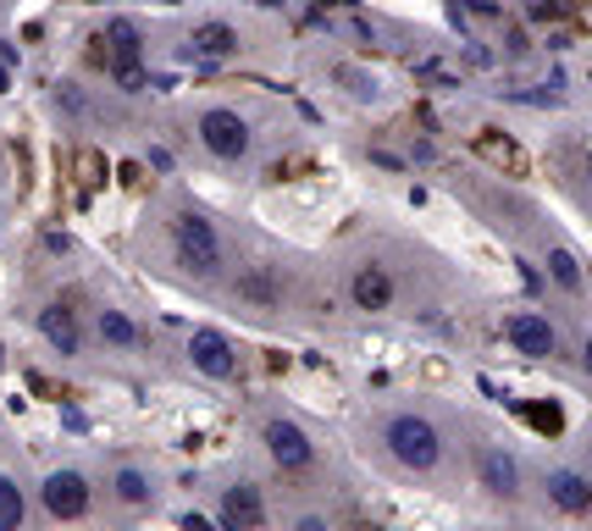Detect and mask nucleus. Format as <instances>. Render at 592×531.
<instances>
[{
    "label": "nucleus",
    "instance_id": "nucleus-1",
    "mask_svg": "<svg viewBox=\"0 0 592 531\" xmlns=\"http://www.w3.org/2000/svg\"><path fill=\"white\" fill-rule=\"evenodd\" d=\"M382 442H388V455L415 471V476H433L443 465V432L427 421V415H415V410H399L388 426H382Z\"/></svg>",
    "mask_w": 592,
    "mask_h": 531
},
{
    "label": "nucleus",
    "instance_id": "nucleus-2",
    "mask_svg": "<svg viewBox=\"0 0 592 531\" xmlns=\"http://www.w3.org/2000/svg\"><path fill=\"white\" fill-rule=\"evenodd\" d=\"M173 244H178L183 272H194V278H216L222 272V238H216V227L200 211H178L173 216Z\"/></svg>",
    "mask_w": 592,
    "mask_h": 531
},
{
    "label": "nucleus",
    "instance_id": "nucleus-3",
    "mask_svg": "<svg viewBox=\"0 0 592 531\" xmlns=\"http://www.w3.org/2000/svg\"><path fill=\"white\" fill-rule=\"evenodd\" d=\"M39 504H45L50 520H83L90 504H95V487H90L83 471H50L45 487H39Z\"/></svg>",
    "mask_w": 592,
    "mask_h": 531
},
{
    "label": "nucleus",
    "instance_id": "nucleus-4",
    "mask_svg": "<svg viewBox=\"0 0 592 531\" xmlns=\"http://www.w3.org/2000/svg\"><path fill=\"white\" fill-rule=\"evenodd\" d=\"M200 144L216 155V161H244L249 155V144H256V133H249V122L238 117V111H205L200 117Z\"/></svg>",
    "mask_w": 592,
    "mask_h": 531
},
{
    "label": "nucleus",
    "instance_id": "nucleus-5",
    "mask_svg": "<svg viewBox=\"0 0 592 531\" xmlns=\"http://www.w3.org/2000/svg\"><path fill=\"white\" fill-rule=\"evenodd\" d=\"M189 361H194V371H205L211 382H233V377H238V349H233V338L216 332V327L189 332Z\"/></svg>",
    "mask_w": 592,
    "mask_h": 531
},
{
    "label": "nucleus",
    "instance_id": "nucleus-6",
    "mask_svg": "<svg viewBox=\"0 0 592 531\" xmlns=\"http://www.w3.org/2000/svg\"><path fill=\"white\" fill-rule=\"evenodd\" d=\"M261 437H267V455H272L283 471H310V465H316V442H310V432H305L299 421L272 415Z\"/></svg>",
    "mask_w": 592,
    "mask_h": 531
},
{
    "label": "nucleus",
    "instance_id": "nucleus-7",
    "mask_svg": "<svg viewBox=\"0 0 592 531\" xmlns=\"http://www.w3.org/2000/svg\"><path fill=\"white\" fill-rule=\"evenodd\" d=\"M504 338H510V349L526 354V361H548V354H559V332L537 310H516L510 321H504Z\"/></svg>",
    "mask_w": 592,
    "mask_h": 531
},
{
    "label": "nucleus",
    "instance_id": "nucleus-8",
    "mask_svg": "<svg viewBox=\"0 0 592 531\" xmlns=\"http://www.w3.org/2000/svg\"><path fill=\"white\" fill-rule=\"evenodd\" d=\"M222 526L227 531H261L267 526V504H261V487L256 482H233L222 493Z\"/></svg>",
    "mask_w": 592,
    "mask_h": 531
},
{
    "label": "nucleus",
    "instance_id": "nucleus-9",
    "mask_svg": "<svg viewBox=\"0 0 592 531\" xmlns=\"http://www.w3.org/2000/svg\"><path fill=\"white\" fill-rule=\"evenodd\" d=\"M476 476H482V487H487L493 498H516V493H521V465L504 455V449H482V455H476Z\"/></svg>",
    "mask_w": 592,
    "mask_h": 531
},
{
    "label": "nucleus",
    "instance_id": "nucleus-10",
    "mask_svg": "<svg viewBox=\"0 0 592 531\" xmlns=\"http://www.w3.org/2000/svg\"><path fill=\"white\" fill-rule=\"evenodd\" d=\"M39 332H45V343L61 354V361H72V354L83 349V332H78V316L67 310V305H45L39 310Z\"/></svg>",
    "mask_w": 592,
    "mask_h": 531
},
{
    "label": "nucleus",
    "instance_id": "nucleus-11",
    "mask_svg": "<svg viewBox=\"0 0 592 531\" xmlns=\"http://www.w3.org/2000/svg\"><path fill=\"white\" fill-rule=\"evenodd\" d=\"M350 299H355V310H388L393 305V278L382 272V266H360V272L350 278Z\"/></svg>",
    "mask_w": 592,
    "mask_h": 531
},
{
    "label": "nucleus",
    "instance_id": "nucleus-12",
    "mask_svg": "<svg viewBox=\"0 0 592 531\" xmlns=\"http://www.w3.org/2000/svg\"><path fill=\"white\" fill-rule=\"evenodd\" d=\"M100 45H106V56L133 78V67H139V50H144V39H139V28L128 23V17H117V23H106V34H100Z\"/></svg>",
    "mask_w": 592,
    "mask_h": 531
},
{
    "label": "nucleus",
    "instance_id": "nucleus-13",
    "mask_svg": "<svg viewBox=\"0 0 592 531\" xmlns=\"http://www.w3.org/2000/svg\"><path fill=\"white\" fill-rule=\"evenodd\" d=\"M548 498L565 509V515H587L592 509V482L581 471H554L548 476Z\"/></svg>",
    "mask_w": 592,
    "mask_h": 531
},
{
    "label": "nucleus",
    "instance_id": "nucleus-14",
    "mask_svg": "<svg viewBox=\"0 0 592 531\" xmlns=\"http://www.w3.org/2000/svg\"><path fill=\"white\" fill-rule=\"evenodd\" d=\"M238 299L261 305V310L283 305V283H277V272H272V266H249V272H238Z\"/></svg>",
    "mask_w": 592,
    "mask_h": 531
},
{
    "label": "nucleus",
    "instance_id": "nucleus-15",
    "mask_svg": "<svg viewBox=\"0 0 592 531\" xmlns=\"http://www.w3.org/2000/svg\"><path fill=\"white\" fill-rule=\"evenodd\" d=\"M189 50H194L200 61H227V56L238 50V28H227V23H200L194 39H189Z\"/></svg>",
    "mask_w": 592,
    "mask_h": 531
},
{
    "label": "nucleus",
    "instance_id": "nucleus-16",
    "mask_svg": "<svg viewBox=\"0 0 592 531\" xmlns=\"http://www.w3.org/2000/svg\"><path fill=\"white\" fill-rule=\"evenodd\" d=\"M111 493H117V504H128V509H144V504L155 498V487H150V476H144L139 465H122V471L111 476Z\"/></svg>",
    "mask_w": 592,
    "mask_h": 531
},
{
    "label": "nucleus",
    "instance_id": "nucleus-17",
    "mask_svg": "<svg viewBox=\"0 0 592 531\" xmlns=\"http://www.w3.org/2000/svg\"><path fill=\"white\" fill-rule=\"evenodd\" d=\"M95 327H100V338H106L111 349H139V343H144V332L133 327V316H128V310H100V321H95Z\"/></svg>",
    "mask_w": 592,
    "mask_h": 531
},
{
    "label": "nucleus",
    "instance_id": "nucleus-18",
    "mask_svg": "<svg viewBox=\"0 0 592 531\" xmlns=\"http://www.w3.org/2000/svg\"><path fill=\"white\" fill-rule=\"evenodd\" d=\"M548 278H554L565 294H581V283H587V278H581V260H576L565 244H554V249H548Z\"/></svg>",
    "mask_w": 592,
    "mask_h": 531
},
{
    "label": "nucleus",
    "instance_id": "nucleus-19",
    "mask_svg": "<svg viewBox=\"0 0 592 531\" xmlns=\"http://www.w3.org/2000/svg\"><path fill=\"white\" fill-rule=\"evenodd\" d=\"M23 515H28V504H23V487L0 471V531H23Z\"/></svg>",
    "mask_w": 592,
    "mask_h": 531
},
{
    "label": "nucleus",
    "instance_id": "nucleus-20",
    "mask_svg": "<svg viewBox=\"0 0 592 531\" xmlns=\"http://www.w3.org/2000/svg\"><path fill=\"white\" fill-rule=\"evenodd\" d=\"M294 531H327V520H321V515H299Z\"/></svg>",
    "mask_w": 592,
    "mask_h": 531
},
{
    "label": "nucleus",
    "instance_id": "nucleus-21",
    "mask_svg": "<svg viewBox=\"0 0 592 531\" xmlns=\"http://www.w3.org/2000/svg\"><path fill=\"white\" fill-rule=\"evenodd\" d=\"M355 531H382V526H371V520H360V526H355Z\"/></svg>",
    "mask_w": 592,
    "mask_h": 531
}]
</instances>
